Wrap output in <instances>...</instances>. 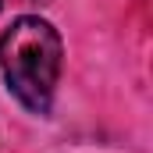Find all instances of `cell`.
<instances>
[{"label":"cell","mask_w":153,"mask_h":153,"mask_svg":"<svg viewBox=\"0 0 153 153\" xmlns=\"http://www.w3.org/2000/svg\"><path fill=\"white\" fill-rule=\"evenodd\" d=\"M61 57H64V46L57 29L39 14L18 18L0 36V71L7 78V89L32 114H46L53 103Z\"/></svg>","instance_id":"1"}]
</instances>
